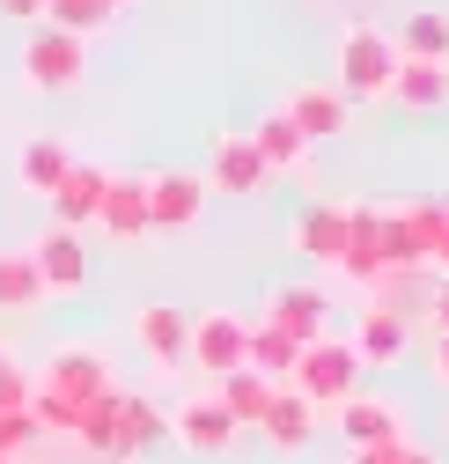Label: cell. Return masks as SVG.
Returning <instances> with one entry per match:
<instances>
[{
    "mask_svg": "<svg viewBox=\"0 0 449 464\" xmlns=\"http://www.w3.org/2000/svg\"><path fill=\"white\" fill-rule=\"evenodd\" d=\"M74 442H81L89 457H119V391L74 413Z\"/></svg>",
    "mask_w": 449,
    "mask_h": 464,
    "instance_id": "cell-26",
    "label": "cell"
},
{
    "mask_svg": "<svg viewBox=\"0 0 449 464\" xmlns=\"http://www.w3.org/2000/svg\"><path fill=\"white\" fill-rule=\"evenodd\" d=\"M390 52L398 60H449V8H413L390 30Z\"/></svg>",
    "mask_w": 449,
    "mask_h": 464,
    "instance_id": "cell-20",
    "label": "cell"
},
{
    "mask_svg": "<svg viewBox=\"0 0 449 464\" xmlns=\"http://www.w3.org/2000/svg\"><path fill=\"white\" fill-rule=\"evenodd\" d=\"M288 391H302L317 413H324V405L339 413V405L361 391V362H354V346H347V339H331V332L310 339L302 354H295V369H288Z\"/></svg>",
    "mask_w": 449,
    "mask_h": 464,
    "instance_id": "cell-2",
    "label": "cell"
},
{
    "mask_svg": "<svg viewBox=\"0 0 449 464\" xmlns=\"http://www.w3.org/2000/svg\"><path fill=\"white\" fill-rule=\"evenodd\" d=\"M427 317H435V332H449V273L435 280V295H427Z\"/></svg>",
    "mask_w": 449,
    "mask_h": 464,
    "instance_id": "cell-32",
    "label": "cell"
},
{
    "mask_svg": "<svg viewBox=\"0 0 449 464\" xmlns=\"http://www.w3.org/2000/svg\"><path fill=\"white\" fill-rule=\"evenodd\" d=\"M30 398H37L30 369H15V362H0V413H30Z\"/></svg>",
    "mask_w": 449,
    "mask_h": 464,
    "instance_id": "cell-30",
    "label": "cell"
},
{
    "mask_svg": "<svg viewBox=\"0 0 449 464\" xmlns=\"http://www.w3.org/2000/svg\"><path fill=\"white\" fill-rule=\"evenodd\" d=\"M258 442H265V450H280V457H302V450L317 442V405H310L302 391L280 383V398L265 405V420H258Z\"/></svg>",
    "mask_w": 449,
    "mask_h": 464,
    "instance_id": "cell-14",
    "label": "cell"
},
{
    "mask_svg": "<svg viewBox=\"0 0 449 464\" xmlns=\"http://www.w3.org/2000/svg\"><path fill=\"white\" fill-rule=\"evenodd\" d=\"M15 67H23V89L67 96V89H81V74H89V44L67 37V30H30L23 52H15Z\"/></svg>",
    "mask_w": 449,
    "mask_h": 464,
    "instance_id": "cell-4",
    "label": "cell"
},
{
    "mask_svg": "<svg viewBox=\"0 0 449 464\" xmlns=\"http://www.w3.org/2000/svg\"><path fill=\"white\" fill-rule=\"evenodd\" d=\"M103 8H110V15H119V8H140V0H103Z\"/></svg>",
    "mask_w": 449,
    "mask_h": 464,
    "instance_id": "cell-35",
    "label": "cell"
},
{
    "mask_svg": "<svg viewBox=\"0 0 449 464\" xmlns=\"http://www.w3.org/2000/svg\"><path fill=\"white\" fill-rule=\"evenodd\" d=\"M30 266H37L44 295H81V287H89V251H81L74 228H44V237L30 244Z\"/></svg>",
    "mask_w": 449,
    "mask_h": 464,
    "instance_id": "cell-12",
    "label": "cell"
},
{
    "mask_svg": "<svg viewBox=\"0 0 449 464\" xmlns=\"http://www.w3.org/2000/svg\"><path fill=\"white\" fill-rule=\"evenodd\" d=\"M347 346H354V362H376V369H390V362H398L406 346H413V324H406L398 310H383V303H368Z\"/></svg>",
    "mask_w": 449,
    "mask_h": 464,
    "instance_id": "cell-17",
    "label": "cell"
},
{
    "mask_svg": "<svg viewBox=\"0 0 449 464\" xmlns=\"http://www.w3.org/2000/svg\"><path fill=\"white\" fill-rule=\"evenodd\" d=\"M295 354H302V346L288 332H272V324H251V339H244V369H258L265 383H288Z\"/></svg>",
    "mask_w": 449,
    "mask_h": 464,
    "instance_id": "cell-25",
    "label": "cell"
},
{
    "mask_svg": "<svg viewBox=\"0 0 449 464\" xmlns=\"http://www.w3.org/2000/svg\"><path fill=\"white\" fill-rule=\"evenodd\" d=\"M236 435H244V428L221 413V398H214V391H185V398L170 405V442H185L192 457H229Z\"/></svg>",
    "mask_w": 449,
    "mask_h": 464,
    "instance_id": "cell-5",
    "label": "cell"
},
{
    "mask_svg": "<svg viewBox=\"0 0 449 464\" xmlns=\"http://www.w3.org/2000/svg\"><path fill=\"white\" fill-rule=\"evenodd\" d=\"M96 221L110 228V237H148V185L140 178H110L103 185V207H96Z\"/></svg>",
    "mask_w": 449,
    "mask_h": 464,
    "instance_id": "cell-22",
    "label": "cell"
},
{
    "mask_svg": "<svg viewBox=\"0 0 449 464\" xmlns=\"http://www.w3.org/2000/svg\"><path fill=\"white\" fill-rule=\"evenodd\" d=\"M155 442H170V413L148 391H119V457H140Z\"/></svg>",
    "mask_w": 449,
    "mask_h": 464,
    "instance_id": "cell-19",
    "label": "cell"
},
{
    "mask_svg": "<svg viewBox=\"0 0 449 464\" xmlns=\"http://www.w3.org/2000/svg\"><path fill=\"white\" fill-rule=\"evenodd\" d=\"M251 148L265 155V169H302V162H310V140L288 126V111H265L258 133H251Z\"/></svg>",
    "mask_w": 449,
    "mask_h": 464,
    "instance_id": "cell-24",
    "label": "cell"
},
{
    "mask_svg": "<svg viewBox=\"0 0 449 464\" xmlns=\"http://www.w3.org/2000/svg\"><path fill=\"white\" fill-rule=\"evenodd\" d=\"M103 185H110V169H103V162H74L67 178L44 192V199H52V228H81V221H96Z\"/></svg>",
    "mask_w": 449,
    "mask_h": 464,
    "instance_id": "cell-16",
    "label": "cell"
},
{
    "mask_svg": "<svg viewBox=\"0 0 449 464\" xmlns=\"http://www.w3.org/2000/svg\"><path fill=\"white\" fill-rule=\"evenodd\" d=\"M133 339H140V354H148L162 376L192 369V310H177V303H140V310H133Z\"/></svg>",
    "mask_w": 449,
    "mask_h": 464,
    "instance_id": "cell-6",
    "label": "cell"
},
{
    "mask_svg": "<svg viewBox=\"0 0 449 464\" xmlns=\"http://www.w3.org/2000/svg\"><path fill=\"white\" fill-rule=\"evenodd\" d=\"M74 169V148L60 140V133H37V140H23V155H15V178H23V192H52Z\"/></svg>",
    "mask_w": 449,
    "mask_h": 464,
    "instance_id": "cell-21",
    "label": "cell"
},
{
    "mask_svg": "<svg viewBox=\"0 0 449 464\" xmlns=\"http://www.w3.org/2000/svg\"><path fill=\"white\" fill-rule=\"evenodd\" d=\"M427 362H435V376L449 383V332H435V346H427Z\"/></svg>",
    "mask_w": 449,
    "mask_h": 464,
    "instance_id": "cell-34",
    "label": "cell"
},
{
    "mask_svg": "<svg viewBox=\"0 0 449 464\" xmlns=\"http://www.w3.org/2000/svg\"><path fill=\"white\" fill-rule=\"evenodd\" d=\"M347 464H435L420 442H368V450H354Z\"/></svg>",
    "mask_w": 449,
    "mask_h": 464,
    "instance_id": "cell-31",
    "label": "cell"
},
{
    "mask_svg": "<svg viewBox=\"0 0 449 464\" xmlns=\"http://www.w3.org/2000/svg\"><path fill=\"white\" fill-rule=\"evenodd\" d=\"M288 244H295L310 266H339V251H347V199L302 207V214H295V228H288Z\"/></svg>",
    "mask_w": 449,
    "mask_h": 464,
    "instance_id": "cell-15",
    "label": "cell"
},
{
    "mask_svg": "<svg viewBox=\"0 0 449 464\" xmlns=\"http://www.w3.org/2000/svg\"><path fill=\"white\" fill-rule=\"evenodd\" d=\"M214 398H221V413H229L236 428H258V420H265V405L280 398V383H265L258 369H236V376H221V383H214Z\"/></svg>",
    "mask_w": 449,
    "mask_h": 464,
    "instance_id": "cell-23",
    "label": "cell"
},
{
    "mask_svg": "<svg viewBox=\"0 0 449 464\" xmlns=\"http://www.w3.org/2000/svg\"><path fill=\"white\" fill-rule=\"evenodd\" d=\"M148 228H192L206 214V178L192 169H148Z\"/></svg>",
    "mask_w": 449,
    "mask_h": 464,
    "instance_id": "cell-11",
    "label": "cell"
},
{
    "mask_svg": "<svg viewBox=\"0 0 449 464\" xmlns=\"http://www.w3.org/2000/svg\"><path fill=\"white\" fill-rule=\"evenodd\" d=\"M0 362H8V354H0Z\"/></svg>",
    "mask_w": 449,
    "mask_h": 464,
    "instance_id": "cell-36",
    "label": "cell"
},
{
    "mask_svg": "<svg viewBox=\"0 0 449 464\" xmlns=\"http://www.w3.org/2000/svg\"><path fill=\"white\" fill-rule=\"evenodd\" d=\"M280 111H288V126H295L310 148L347 133V96L331 89V82H302V89H288V103H280Z\"/></svg>",
    "mask_w": 449,
    "mask_h": 464,
    "instance_id": "cell-13",
    "label": "cell"
},
{
    "mask_svg": "<svg viewBox=\"0 0 449 464\" xmlns=\"http://www.w3.org/2000/svg\"><path fill=\"white\" fill-rule=\"evenodd\" d=\"M0 15L8 23H44V0H0Z\"/></svg>",
    "mask_w": 449,
    "mask_h": 464,
    "instance_id": "cell-33",
    "label": "cell"
},
{
    "mask_svg": "<svg viewBox=\"0 0 449 464\" xmlns=\"http://www.w3.org/2000/svg\"><path fill=\"white\" fill-rule=\"evenodd\" d=\"M44 287H37V266L30 251H0V310H37Z\"/></svg>",
    "mask_w": 449,
    "mask_h": 464,
    "instance_id": "cell-27",
    "label": "cell"
},
{
    "mask_svg": "<svg viewBox=\"0 0 449 464\" xmlns=\"http://www.w3.org/2000/svg\"><path fill=\"white\" fill-rule=\"evenodd\" d=\"M339 435H347V450H368V442H413V420H406L398 398L354 391V398L339 405Z\"/></svg>",
    "mask_w": 449,
    "mask_h": 464,
    "instance_id": "cell-9",
    "label": "cell"
},
{
    "mask_svg": "<svg viewBox=\"0 0 449 464\" xmlns=\"http://www.w3.org/2000/svg\"><path fill=\"white\" fill-rule=\"evenodd\" d=\"M390 103L449 111V60H398V74H390Z\"/></svg>",
    "mask_w": 449,
    "mask_h": 464,
    "instance_id": "cell-18",
    "label": "cell"
},
{
    "mask_svg": "<svg viewBox=\"0 0 449 464\" xmlns=\"http://www.w3.org/2000/svg\"><path fill=\"white\" fill-rule=\"evenodd\" d=\"M30 442H44V428H37V413H0V457H23Z\"/></svg>",
    "mask_w": 449,
    "mask_h": 464,
    "instance_id": "cell-29",
    "label": "cell"
},
{
    "mask_svg": "<svg viewBox=\"0 0 449 464\" xmlns=\"http://www.w3.org/2000/svg\"><path fill=\"white\" fill-rule=\"evenodd\" d=\"M390 74H398V52H390V30H376V23H347V37H339V89L347 103H376V96H390Z\"/></svg>",
    "mask_w": 449,
    "mask_h": 464,
    "instance_id": "cell-3",
    "label": "cell"
},
{
    "mask_svg": "<svg viewBox=\"0 0 449 464\" xmlns=\"http://www.w3.org/2000/svg\"><path fill=\"white\" fill-rule=\"evenodd\" d=\"M272 178L265 169V155L251 148V133H214V155H206V192H229V199H251L258 185Z\"/></svg>",
    "mask_w": 449,
    "mask_h": 464,
    "instance_id": "cell-10",
    "label": "cell"
},
{
    "mask_svg": "<svg viewBox=\"0 0 449 464\" xmlns=\"http://www.w3.org/2000/svg\"><path fill=\"white\" fill-rule=\"evenodd\" d=\"M110 23V8H103V0H44V30H67V37H96Z\"/></svg>",
    "mask_w": 449,
    "mask_h": 464,
    "instance_id": "cell-28",
    "label": "cell"
},
{
    "mask_svg": "<svg viewBox=\"0 0 449 464\" xmlns=\"http://www.w3.org/2000/svg\"><path fill=\"white\" fill-rule=\"evenodd\" d=\"M0 464H8V457H0Z\"/></svg>",
    "mask_w": 449,
    "mask_h": 464,
    "instance_id": "cell-37",
    "label": "cell"
},
{
    "mask_svg": "<svg viewBox=\"0 0 449 464\" xmlns=\"http://www.w3.org/2000/svg\"><path fill=\"white\" fill-rule=\"evenodd\" d=\"M251 324H272V332H288L295 346H310V339H324V324H331V303H324V287H310V280H288V287H272V295H265V310H258Z\"/></svg>",
    "mask_w": 449,
    "mask_h": 464,
    "instance_id": "cell-8",
    "label": "cell"
},
{
    "mask_svg": "<svg viewBox=\"0 0 449 464\" xmlns=\"http://www.w3.org/2000/svg\"><path fill=\"white\" fill-rule=\"evenodd\" d=\"M30 383H37V398H60V405H74V413L96 405V398H110V391H126L96 339H60V346L30 369Z\"/></svg>",
    "mask_w": 449,
    "mask_h": 464,
    "instance_id": "cell-1",
    "label": "cell"
},
{
    "mask_svg": "<svg viewBox=\"0 0 449 464\" xmlns=\"http://www.w3.org/2000/svg\"><path fill=\"white\" fill-rule=\"evenodd\" d=\"M244 339H251V317L244 310H199L192 317V362L221 383V376L244 369Z\"/></svg>",
    "mask_w": 449,
    "mask_h": 464,
    "instance_id": "cell-7",
    "label": "cell"
}]
</instances>
